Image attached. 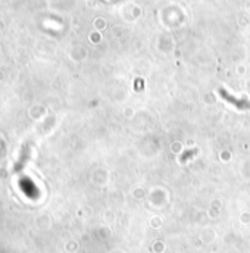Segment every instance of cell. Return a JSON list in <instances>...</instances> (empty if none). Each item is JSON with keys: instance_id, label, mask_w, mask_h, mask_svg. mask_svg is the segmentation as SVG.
I'll return each mask as SVG.
<instances>
[{"instance_id": "cell-1", "label": "cell", "mask_w": 250, "mask_h": 253, "mask_svg": "<svg viewBox=\"0 0 250 253\" xmlns=\"http://www.w3.org/2000/svg\"><path fill=\"white\" fill-rule=\"evenodd\" d=\"M219 93H221V96H222L227 102H230L231 105L237 106L239 109H249L250 108V102H248V100H239V99L233 97L231 94H228L225 90H221Z\"/></svg>"}]
</instances>
